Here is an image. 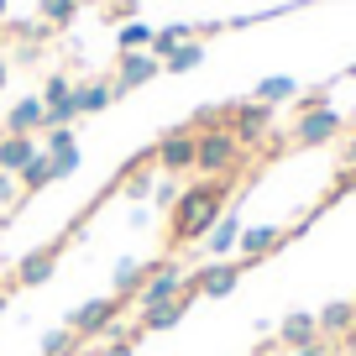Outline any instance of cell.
<instances>
[{"instance_id": "cell-1", "label": "cell", "mask_w": 356, "mask_h": 356, "mask_svg": "<svg viewBox=\"0 0 356 356\" xmlns=\"http://www.w3.org/2000/svg\"><path fill=\"white\" fill-rule=\"evenodd\" d=\"M225 194H231V178H200L194 189L178 194V204H173V241L178 246L204 241L210 225L225 215Z\"/></svg>"}, {"instance_id": "cell-2", "label": "cell", "mask_w": 356, "mask_h": 356, "mask_svg": "<svg viewBox=\"0 0 356 356\" xmlns=\"http://www.w3.org/2000/svg\"><path fill=\"white\" fill-rule=\"evenodd\" d=\"M246 163V147L236 142L225 126H215V131H200V163H194V173L204 178H236Z\"/></svg>"}, {"instance_id": "cell-3", "label": "cell", "mask_w": 356, "mask_h": 356, "mask_svg": "<svg viewBox=\"0 0 356 356\" xmlns=\"http://www.w3.org/2000/svg\"><path fill=\"white\" fill-rule=\"evenodd\" d=\"M194 163H200V136H194L189 126H173V131L157 136V147H152V168L157 173L178 178V173H194Z\"/></svg>"}, {"instance_id": "cell-4", "label": "cell", "mask_w": 356, "mask_h": 356, "mask_svg": "<svg viewBox=\"0 0 356 356\" xmlns=\"http://www.w3.org/2000/svg\"><path fill=\"white\" fill-rule=\"evenodd\" d=\"M184 283H189V273L173 262V257H163L157 267H147V278H142V289H136V309H157V304H173V299H184Z\"/></svg>"}, {"instance_id": "cell-5", "label": "cell", "mask_w": 356, "mask_h": 356, "mask_svg": "<svg viewBox=\"0 0 356 356\" xmlns=\"http://www.w3.org/2000/svg\"><path fill=\"white\" fill-rule=\"evenodd\" d=\"M115 320H121V304H115L111 293H100V299H84L79 309L63 314V325L74 330V341H95V335H105Z\"/></svg>"}, {"instance_id": "cell-6", "label": "cell", "mask_w": 356, "mask_h": 356, "mask_svg": "<svg viewBox=\"0 0 356 356\" xmlns=\"http://www.w3.org/2000/svg\"><path fill=\"white\" fill-rule=\"evenodd\" d=\"M225 131L236 136L241 147H252V142H262L267 131H273V105H262V100H236V105H225Z\"/></svg>"}, {"instance_id": "cell-7", "label": "cell", "mask_w": 356, "mask_h": 356, "mask_svg": "<svg viewBox=\"0 0 356 356\" xmlns=\"http://www.w3.org/2000/svg\"><path fill=\"white\" fill-rule=\"evenodd\" d=\"M341 111H330V105H314V111H299V121H293V147H325L341 136Z\"/></svg>"}, {"instance_id": "cell-8", "label": "cell", "mask_w": 356, "mask_h": 356, "mask_svg": "<svg viewBox=\"0 0 356 356\" xmlns=\"http://www.w3.org/2000/svg\"><path fill=\"white\" fill-rule=\"evenodd\" d=\"M236 283H241V262H204V267H194V273H189L184 299H194V293L225 299V293H236Z\"/></svg>"}, {"instance_id": "cell-9", "label": "cell", "mask_w": 356, "mask_h": 356, "mask_svg": "<svg viewBox=\"0 0 356 356\" xmlns=\"http://www.w3.org/2000/svg\"><path fill=\"white\" fill-rule=\"evenodd\" d=\"M63 246H68V236H58V241L26 252L22 262H16V283H22V289H42V283H53L58 262H63Z\"/></svg>"}, {"instance_id": "cell-10", "label": "cell", "mask_w": 356, "mask_h": 356, "mask_svg": "<svg viewBox=\"0 0 356 356\" xmlns=\"http://www.w3.org/2000/svg\"><path fill=\"white\" fill-rule=\"evenodd\" d=\"M157 74H163V63H157L152 53H121V58H115V79H111L115 100L131 95V89H142V84H152Z\"/></svg>"}, {"instance_id": "cell-11", "label": "cell", "mask_w": 356, "mask_h": 356, "mask_svg": "<svg viewBox=\"0 0 356 356\" xmlns=\"http://www.w3.org/2000/svg\"><path fill=\"white\" fill-rule=\"evenodd\" d=\"M283 241H289V231H283V225H241V241H236V252H241V267H252V262H262V257H273Z\"/></svg>"}, {"instance_id": "cell-12", "label": "cell", "mask_w": 356, "mask_h": 356, "mask_svg": "<svg viewBox=\"0 0 356 356\" xmlns=\"http://www.w3.org/2000/svg\"><path fill=\"white\" fill-rule=\"evenodd\" d=\"M42 121H47L42 95H22V100H16L11 111H6L0 131H6V136H37V131H42Z\"/></svg>"}, {"instance_id": "cell-13", "label": "cell", "mask_w": 356, "mask_h": 356, "mask_svg": "<svg viewBox=\"0 0 356 356\" xmlns=\"http://www.w3.org/2000/svg\"><path fill=\"white\" fill-rule=\"evenodd\" d=\"M236 241H241V215L225 210L220 220L210 225V236H204V257H210V262H231V257H236Z\"/></svg>"}, {"instance_id": "cell-14", "label": "cell", "mask_w": 356, "mask_h": 356, "mask_svg": "<svg viewBox=\"0 0 356 356\" xmlns=\"http://www.w3.org/2000/svg\"><path fill=\"white\" fill-rule=\"evenodd\" d=\"M314 325H320L325 341H346V335H356V299H330L320 314H314Z\"/></svg>"}, {"instance_id": "cell-15", "label": "cell", "mask_w": 356, "mask_h": 356, "mask_svg": "<svg viewBox=\"0 0 356 356\" xmlns=\"http://www.w3.org/2000/svg\"><path fill=\"white\" fill-rule=\"evenodd\" d=\"M309 341H320V325H314L309 309H293V314L278 320V346H283V351H304Z\"/></svg>"}, {"instance_id": "cell-16", "label": "cell", "mask_w": 356, "mask_h": 356, "mask_svg": "<svg viewBox=\"0 0 356 356\" xmlns=\"http://www.w3.org/2000/svg\"><path fill=\"white\" fill-rule=\"evenodd\" d=\"M142 278H147V267L136 262V257H115V267H111V299H115V304L136 299V289H142Z\"/></svg>"}, {"instance_id": "cell-17", "label": "cell", "mask_w": 356, "mask_h": 356, "mask_svg": "<svg viewBox=\"0 0 356 356\" xmlns=\"http://www.w3.org/2000/svg\"><path fill=\"white\" fill-rule=\"evenodd\" d=\"M111 100H115L111 79H84V84H74V105H79V115H100V111H111Z\"/></svg>"}, {"instance_id": "cell-18", "label": "cell", "mask_w": 356, "mask_h": 356, "mask_svg": "<svg viewBox=\"0 0 356 356\" xmlns=\"http://www.w3.org/2000/svg\"><path fill=\"white\" fill-rule=\"evenodd\" d=\"M37 152H42L37 136H6V142H0V173H16V178H22V168L32 163Z\"/></svg>"}, {"instance_id": "cell-19", "label": "cell", "mask_w": 356, "mask_h": 356, "mask_svg": "<svg viewBox=\"0 0 356 356\" xmlns=\"http://www.w3.org/2000/svg\"><path fill=\"white\" fill-rule=\"evenodd\" d=\"M252 100H262V105H289V100H299V79H289V74H267L262 84H257V95Z\"/></svg>"}, {"instance_id": "cell-20", "label": "cell", "mask_w": 356, "mask_h": 356, "mask_svg": "<svg viewBox=\"0 0 356 356\" xmlns=\"http://www.w3.org/2000/svg\"><path fill=\"white\" fill-rule=\"evenodd\" d=\"M194 22H173V26H163V32H152V58L157 63H163L168 53H173V47H184V42H194Z\"/></svg>"}, {"instance_id": "cell-21", "label": "cell", "mask_w": 356, "mask_h": 356, "mask_svg": "<svg viewBox=\"0 0 356 356\" xmlns=\"http://www.w3.org/2000/svg\"><path fill=\"white\" fill-rule=\"evenodd\" d=\"M184 309H189V299H173V304H157V309H147V314H142V335L173 330V325L184 320Z\"/></svg>"}, {"instance_id": "cell-22", "label": "cell", "mask_w": 356, "mask_h": 356, "mask_svg": "<svg viewBox=\"0 0 356 356\" xmlns=\"http://www.w3.org/2000/svg\"><path fill=\"white\" fill-rule=\"evenodd\" d=\"M152 32L157 26H147V22H126L115 32V53H152Z\"/></svg>"}, {"instance_id": "cell-23", "label": "cell", "mask_w": 356, "mask_h": 356, "mask_svg": "<svg viewBox=\"0 0 356 356\" xmlns=\"http://www.w3.org/2000/svg\"><path fill=\"white\" fill-rule=\"evenodd\" d=\"M200 63H204V42L194 37V42L173 47V53L163 58V74H189V68H200Z\"/></svg>"}, {"instance_id": "cell-24", "label": "cell", "mask_w": 356, "mask_h": 356, "mask_svg": "<svg viewBox=\"0 0 356 356\" xmlns=\"http://www.w3.org/2000/svg\"><path fill=\"white\" fill-rule=\"evenodd\" d=\"M79 16V0H37V22H47L58 32V26H74Z\"/></svg>"}, {"instance_id": "cell-25", "label": "cell", "mask_w": 356, "mask_h": 356, "mask_svg": "<svg viewBox=\"0 0 356 356\" xmlns=\"http://www.w3.org/2000/svg\"><path fill=\"white\" fill-rule=\"evenodd\" d=\"M47 184H53V163H47V152H37L32 163L22 168V194H42Z\"/></svg>"}, {"instance_id": "cell-26", "label": "cell", "mask_w": 356, "mask_h": 356, "mask_svg": "<svg viewBox=\"0 0 356 356\" xmlns=\"http://www.w3.org/2000/svg\"><path fill=\"white\" fill-rule=\"evenodd\" d=\"M37 95H42L47 111H53V105H68V100H74V79H68V74H47Z\"/></svg>"}, {"instance_id": "cell-27", "label": "cell", "mask_w": 356, "mask_h": 356, "mask_svg": "<svg viewBox=\"0 0 356 356\" xmlns=\"http://www.w3.org/2000/svg\"><path fill=\"white\" fill-rule=\"evenodd\" d=\"M152 189H157V168H136V173L126 178V194H131L136 204H147V200H152Z\"/></svg>"}, {"instance_id": "cell-28", "label": "cell", "mask_w": 356, "mask_h": 356, "mask_svg": "<svg viewBox=\"0 0 356 356\" xmlns=\"http://www.w3.org/2000/svg\"><path fill=\"white\" fill-rule=\"evenodd\" d=\"M74 330H68V325H58V330H47L42 335V356H74Z\"/></svg>"}, {"instance_id": "cell-29", "label": "cell", "mask_w": 356, "mask_h": 356, "mask_svg": "<svg viewBox=\"0 0 356 356\" xmlns=\"http://www.w3.org/2000/svg\"><path fill=\"white\" fill-rule=\"evenodd\" d=\"M47 163H53V184H58V178H74L79 173L84 152H79V147H68V152H47Z\"/></svg>"}, {"instance_id": "cell-30", "label": "cell", "mask_w": 356, "mask_h": 356, "mask_svg": "<svg viewBox=\"0 0 356 356\" xmlns=\"http://www.w3.org/2000/svg\"><path fill=\"white\" fill-rule=\"evenodd\" d=\"M68 147H79L74 126H47L42 131V152H68Z\"/></svg>"}, {"instance_id": "cell-31", "label": "cell", "mask_w": 356, "mask_h": 356, "mask_svg": "<svg viewBox=\"0 0 356 356\" xmlns=\"http://www.w3.org/2000/svg\"><path fill=\"white\" fill-rule=\"evenodd\" d=\"M26 194H22V178L16 173H0V210H11V204H22Z\"/></svg>"}, {"instance_id": "cell-32", "label": "cell", "mask_w": 356, "mask_h": 356, "mask_svg": "<svg viewBox=\"0 0 356 356\" xmlns=\"http://www.w3.org/2000/svg\"><path fill=\"white\" fill-rule=\"evenodd\" d=\"M16 37H22L26 47H42L47 37H53V26H47V22H22V26H16Z\"/></svg>"}, {"instance_id": "cell-33", "label": "cell", "mask_w": 356, "mask_h": 356, "mask_svg": "<svg viewBox=\"0 0 356 356\" xmlns=\"http://www.w3.org/2000/svg\"><path fill=\"white\" fill-rule=\"evenodd\" d=\"M178 194H184V189H178L173 178H168V173H163V178H157V189H152V200H157V204H163V210H173V204H178Z\"/></svg>"}, {"instance_id": "cell-34", "label": "cell", "mask_w": 356, "mask_h": 356, "mask_svg": "<svg viewBox=\"0 0 356 356\" xmlns=\"http://www.w3.org/2000/svg\"><path fill=\"white\" fill-rule=\"evenodd\" d=\"M136 11H142V0H111V16H115V22H136Z\"/></svg>"}, {"instance_id": "cell-35", "label": "cell", "mask_w": 356, "mask_h": 356, "mask_svg": "<svg viewBox=\"0 0 356 356\" xmlns=\"http://www.w3.org/2000/svg\"><path fill=\"white\" fill-rule=\"evenodd\" d=\"M126 220H131V231H147V225H152V204H131Z\"/></svg>"}, {"instance_id": "cell-36", "label": "cell", "mask_w": 356, "mask_h": 356, "mask_svg": "<svg viewBox=\"0 0 356 356\" xmlns=\"http://www.w3.org/2000/svg\"><path fill=\"white\" fill-rule=\"evenodd\" d=\"M289 356H330V341H325V335H320V341H309V346H304V351H289Z\"/></svg>"}, {"instance_id": "cell-37", "label": "cell", "mask_w": 356, "mask_h": 356, "mask_svg": "<svg viewBox=\"0 0 356 356\" xmlns=\"http://www.w3.org/2000/svg\"><path fill=\"white\" fill-rule=\"evenodd\" d=\"M341 163H346V168H356V136H351V142H346V152H341Z\"/></svg>"}, {"instance_id": "cell-38", "label": "cell", "mask_w": 356, "mask_h": 356, "mask_svg": "<svg viewBox=\"0 0 356 356\" xmlns=\"http://www.w3.org/2000/svg\"><path fill=\"white\" fill-rule=\"evenodd\" d=\"M105 356H136L131 346H105Z\"/></svg>"}, {"instance_id": "cell-39", "label": "cell", "mask_w": 356, "mask_h": 356, "mask_svg": "<svg viewBox=\"0 0 356 356\" xmlns=\"http://www.w3.org/2000/svg\"><path fill=\"white\" fill-rule=\"evenodd\" d=\"M6 79H11V63H6V58H0V89H6Z\"/></svg>"}, {"instance_id": "cell-40", "label": "cell", "mask_w": 356, "mask_h": 356, "mask_svg": "<svg viewBox=\"0 0 356 356\" xmlns=\"http://www.w3.org/2000/svg\"><path fill=\"white\" fill-rule=\"evenodd\" d=\"M6 304H11V289H0V314H6Z\"/></svg>"}, {"instance_id": "cell-41", "label": "cell", "mask_w": 356, "mask_h": 356, "mask_svg": "<svg viewBox=\"0 0 356 356\" xmlns=\"http://www.w3.org/2000/svg\"><path fill=\"white\" fill-rule=\"evenodd\" d=\"M346 356H356V335H346Z\"/></svg>"}, {"instance_id": "cell-42", "label": "cell", "mask_w": 356, "mask_h": 356, "mask_svg": "<svg viewBox=\"0 0 356 356\" xmlns=\"http://www.w3.org/2000/svg\"><path fill=\"white\" fill-rule=\"evenodd\" d=\"M0 22H6V0H0Z\"/></svg>"}, {"instance_id": "cell-43", "label": "cell", "mask_w": 356, "mask_h": 356, "mask_svg": "<svg viewBox=\"0 0 356 356\" xmlns=\"http://www.w3.org/2000/svg\"><path fill=\"white\" fill-rule=\"evenodd\" d=\"M79 6H95V0H79Z\"/></svg>"}, {"instance_id": "cell-44", "label": "cell", "mask_w": 356, "mask_h": 356, "mask_svg": "<svg viewBox=\"0 0 356 356\" xmlns=\"http://www.w3.org/2000/svg\"><path fill=\"white\" fill-rule=\"evenodd\" d=\"M0 142H6V131H0Z\"/></svg>"}, {"instance_id": "cell-45", "label": "cell", "mask_w": 356, "mask_h": 356, "mask_svg": "<svg viewBox=\"0 0 356 356\" xmlns=\"http://www.w3.org/2000/svg\"><path fill=\"white\" fill-rule=\"evenodd\" d=\"M257 356H267V351H257Z\"/></svg>"}, {"instance_id": "cell-46", "label": "cell", "mask_w": 356, "mask_h": 356, "mask_svg": "<svg viewBox=\"0 0 356 356\" xmlns=\"http://www.w3.org/2000/svg\"><path fill=\"white\" fill-rule=\"evenodd\" d=\"M0 215H6V210H0Z\"/></svg>"}]
</instances>
